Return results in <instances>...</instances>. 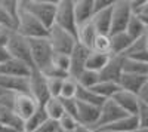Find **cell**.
<instances>
[{
  "label": "cell",
  "mask_w": 148,
  "mask_h": 132,
  "mask_svg": "<svg viewBox=\"0 0 148 132\" xmlns=\"http://www.w3.org/2000/svg\"><path fill=\"white\" fill-rule=\"evenodd\" d=\"M110 58H111V55H108V54H101V52H96V51H90L88 63H86V68L95 71V73H101V71L105 68V65L108 64Z\"/></svg>",
  "instance_id": "25"
},
{
  "label": "cell",
  "mask_w": 148,
  "mask_h": 132,
  "mask_svg": "<svg viewBox=\"0 0 148 132\" xmlns=\"http://www.w3.org/2000/svg\"><path fill=\"white\" fill-rule=\"evenodd\" d=\"M6 94H8V92H6L5 89H2V88H0V98H2L3 95H6ZM10 94H12V92H10Z\"/></svg>",
  "instance_id": "49"
},
{
  "label": "cell",
  "mask_w": 148,
  "mask_h": 132,
  "mask_svg": "<svg viewBox=\"0 0 148 132\" xmlns=\"http://www.w3.org/2000/svg\"><path fill=\"white\" fill-rule=\"evenodd\" d=\"M76 36H77V42H79L80 45H83V46H86V47H89V49H92V47H93V42H95V39H96L98 33H96L93 24H92V21H90V22H88V24L79 25Z\"/></svg>",
  "instance_id": "23"
},
{
  "label": "cell",
  "mask_w": 148,
  "mask_h": 132,
  "mask_svg": "<svg viewBox=\"0 0 148 132\" xmlns=\"http://www.w3.org/2000/svg\"><path fill=\"white\" fill-rule=\"evenodd\" d=\"M30 94L40 105L51 98V94L47 91V79L37 70H34L30 76Z\"/></svg>",
  "instance_id": "10"
},
{
  "label": "cell",
  "mask_w": 148,
  "mask_h": 132,
  "mask_svg": "<svg viewBox=\"0 0 148 132\" xmlns=\"http://www.w3.org/2000/svg\"><path fill=\"white\" fill-rule=\"evenodd\" d=\"M135 116H136V119H138L139 128L148 129V104L141 102L139 104V109H138V113L135 114Z\"/></svg>",
  "instance_id": "38"
},
{
  "label": "cell",
  "mask_w": 148,
  "mask_h": 132,
  "mask_svg": "<svg viewBox=\"0 0 148 132\" xmlns=\"http://www.w3.org/2000/svg\"><path fill=\"white\" fill-rule=\"evenodd\" d=\"M77 91H79L77 80L74 77H71V76H68L62 80V88H61L59 98L61 100H73V98H76Z\"/></svg>",
  "instance_id": "33"
},
{
  "label": "cell",
  "mask_w": 148,
  "mask_h": 132,
  "mask_svg": "<svg viewBox=\"0 0 148 132\" xmlns=\"http://www.w3.org/2000/svg\"><path fill=\"white\" fill-rule=\"evenodd\" d=\"M9 58H10V55H9V52H8V47L0 46V64L5 63L6 59H9Z\"/></svg>",
  "instance_id": "45"
},
{
  "label": "cell",
  "mask_w": 148,
  "mask_h": 132,
  "mask_svg": "<svg viewBox=\"0 0 148 132\" xmlns=\"http://www.w3.org/2000/svg\"><path fill=\"white\" fill-rule=\"evenodd\" d=\"M110 37H111V55L116 56H125L130 45L133 43V40L126 31L110 34Z\"/></svg>",
  "instance_id": "20"
},
{
  "label": "cell",
  "mask_w": 148,
  "mask_h": 132,
  "mask_svg": "<svg viewBox=\"0 0 148 132\" xmlns=\"http://www.w3.org/2000/svg\"><path fill=\"white\" fill-rule=\"evenodd\" d=\"M113 101H114L126 114H133V116L138 113L139 104H141L138 95H135V94H132V92H127V91H123V89H120V91L114 95Z\"/></svg>",
  "instance_id": "14"
},
{
  "label": "cell",
  "mask_w": 148,
  "mask_h": 132,
  "mask_svg": "<svg viewBox=\"0 0 148 132\" xmlns=\"http://www.w3.org/2000/svg\"><path fill=\"white\" fill-rule=\"evenodd\" d=\"M138 98H139V101H141V102L148 104V82L144 85V88L139 91V94H138Z\"/></svg>",
  "instance_id": "44"
},
{
  "label": "cell",
  "mask_w": 148,
  "mask_h": 132,
  "mask_svg": "<svg viewBox=\"0 0 148 132\" xmlns=\"http://www.w3.org/2000/svg\"><path fill=\"white\" fill-rule=\"evenodd\" d=\"M0 125L14 129L15 132L24 131V122L15 114L14 109L8 107V105H3V104H0Z\"/></svg>",
  "instance_id": "21"
},
{
  "label": "cell",
  "mask_w": 148,
  "mask_h": 132,
  "mask_svg": "<svg viewBox=\"0 0 148 132\" xmlns=\"http://www.w3.org/2000/svg\"><path fill=\"white\" fill-rule=\"evenodd\" d=\"M111 9H113V6L99 12H95V15L92 18V24L98 34L111 33Z\"/></svg>",
  "instance_id": "22"
},
{
  "label": "cell",
  "mask_w": 148,
  "mask_h": 132,
  "mask_svg": "<svg viewBox=\"0 0 148 132\" xmlns=\"http://www.w3.org/2000/svg\"><path fill=\"white\" fill-rule=\"evenodd\" d=\"M92 51L111 55V37H110V34H98L95 42H93Z\"/></svg>",
  "instance_id": "34"
},
{
  "label": "cell",
  "mask_w": 148,
  "mask_h": 132,
  "mask_svg": "<svg viewBox=\"0 0 148 132\" xmlns=\"http://www.w3.org/2000/svg\"><path fill=\"white\" fill-rule=\"evenodd\" d=\"M0 27H6L10 30H15V22L12 21V18L8 15V12L5 10V8L0 3Z\"/></svg>",
  "instance_id": "39"
},
{
  "label": "cell",
  "mask_w": 148,
  "mask_h": 132,
  "mask_svg": "<svg viewBox=\"0 0 148 132\" xmlns=\"http://www.w3.org/2000/svg\"><path fill=\"white\" fill-rule=\"evenodd\" d=\"M0 88L12 94H30V79L0 74Z\"/></svg>",
  "instance_id": "17"
},
{
  "label": "cell",
  "mask_w": 148,
  "mask_h": 132,
  "mask_svg": "<svg viewBox=\"0 0 148 132\" xmlns=\"http://www.w3.org/2000/svg\"><path fill=\"white\" fill-rule=\"evenodd\" d=\"M43 109H45L47 117L51 119V120H55V122H58L59 119L65 114L64 104H62V100L61 98H49L43 104Z\"/></svg>",
  "instance_id": "26"
},
{
  "label": "cell",
  "mask_w": 148,
  "mask_h": 132,
  "mask_svg": "<svg viewBox=\"0 0 148 132\" xmlns=\"http://www.w3.org/2000/svg\"><path fill=\"white\" fill-rule=\"evenodd\" d=\"M76 100L80 101V102H86V104H90V105H96V107H101V105L105 102V100H102L95 91L88 89V88H82V86H79Z\"/></svg>",
  "instance_id": "29"
},
{
  "label": "cell",
  "mask_w": 148,
  "mask_h": 132,
  "mask_svg": "<svg viewBox=\"0 0 148 132\" xmlns=\"http://www.w3.org/2000/svg\"><path fill=\"white\" fill-rule=\"evenodd\" d=\"M22 132H25V131H22Z\"/></svg>",
  "instance_id": "52"
},
{
  "label": "cell",
  "mask_w": 148,
  "mask_h": 132,
  "mask_svg": "<svg viewBox=\"0 0 148 132\" xmlns=\"http://www.w3.org/2000/svg\"><path fill=\"white\" fill-rule=\"evenodd\" d=\"M123 73L148 76V63L135 61V59H130V58L125 56V59H123Z\"/></svg>",
  "instance_id": "30"
},
{
  "label": "cell",
  "mask_w": 148,
  "mask_h": 132,
  "mask_svg": "<svg viewBox=\"0 0 148 132\" xmlns=\"http://www.w3.org/2000/svg\"><path fill=\"white\" fill-rule=\"evenodd\" d=\"M126 33L130 36L132 40H138V39H141V37H144V36L148 34V30L145 28V25L142 24V21L139 19V16L133 15L132 19H130L129 24H127Z\"/></svg>",
  "instance_id": "31"
},
{
  "label": "cell",
  "mask_w": 148,
  "mask_h": 132,
  "mask_svg": "<svg viewBox=\"0 0 148 132\" xmlns=\"http://www.w3.org/2000/svg\"><path fill=\"white\" fill-rule=\"evenodd\" d=\"M59 129V125H58V122H55V120H51V119H47V120L42 125V128L37 131V132H56Z\"/></svg>",
  "instance_id": "42"
},
{
  "label": "cell",
  "mask_w": 148,
  "mask_h": 132,
  "mask_svg": "<svg viewBox=\"0 0 148 132\" xmlns=\"http://www.w3.org/2000/svg\"><path fill=\"white\" fill-rule=\"evenodd\" d=\"M76 80H77V83H79V86L92 89L96 83L101 82V77H99V73H95V71L86 68V70H83L82 73L76 77Z\"/></svg>",
  "instance_id": "32"
},
{
  "label": "cell",
  "mask_w": 148,
  "mask_h": 132,
  "mask_svg": "<svg viewBox=\"0 0 148 132\" xmlns=\"http://www.w3.org/2000/svg\"><path fill=\"white\" fill-rule=\"evenodd\" d=\"M47 39H49V42H51L55 54H67V55H70L73 52V49L76 47V45H77L76 36L62 30V28H59V27H56V25H53L51 30H49Z\"/></svg>",
  "instance_id": "5"
},
{
  "label": "cell",
  "mask_w": 148,
  "mask_h": 132,
  "mask_svg": "<svg viewBox=\"0 0 148 132\" xmlns=\"http://www.w3.org/2000/svg\"><path fill=\"white\" fill-rule=\"evenodd\" d=\"M56 132H64V131H62V129H58V131H56Z\"/></svg>",
  "instance_id": "51"
},
{
  "label": "cell",
  "mask_w": 148,
  "mask_h": 132,
  "mask_svg": "<svg viewBox=\"0 0 148 132\" xmlns=\"http://www.w3.org/2000/svg\"><path fill=\"white\" fill-rule=\"evenodd\" d=\"M74 132H96L95 129H92V128H88V126H83V125H80Z\"/></svg>",
  "instance_id": "47"
},
{
  "label": "cell",
  "mask_w": 148,
  "mask_h": 132,
  "mask_svg": "<svg viewBox=\"0 0 148 132\" xmlns=\"http://www.w3.org/2000/svg\"><path fill=\"white\" fill-rule=\"evenodd\" d=\"M92 91H95L102 100L107 101V100H113V97L120 91V86H119V83H114V82L101 80L92 88Z\"/></svg>",
  "instance_id": "28"
},
{
  "label": "cell",
  "mask_w": 148,
  "mask_h": 132,
  "mask_svg": "<svg viewBox=\"0 0 148 132\" xmlns=\"http://www.w3.org/2000/svg\"><path fill=\"white\" fill-rule=\"evenodd\" d=\"M33 71L34 70L28 64L19 61V59H16V58H12V56L9 59H6L5 63L0 64V74H3V76L30 79Z\"/></svg>",
  "instance_id": "11"
},
{
  "label": "cell",
  "mask_w": 148,
  "mask_h": 132,
  "mask_svg": "<svg viewBox=\"0 0 148 132\" xmlns=\"http://www.w3.org/2000/svg\"><path fill=\"white\" fill-rule=\"evenodd\" d=\"M125 116H127V114L123 111L113 100H107L101 105V113H99V120H98V125H96V131L104 129L110 125L116 123L117 120H120V119L125 117Z\"/></svg>",
  "instance_id": "9"
},
{
  "label": "cell",
  "mask_w": 148,
  "mask_h": 132,
  "mask_svg": "<svg viewBox=\"0 0 148 132\" xmlns=\"http://www.w3.org/2000/svg\"><path fill=\"white\" fill-rule=\"evenodd\" d=\"M74 15L79 25L88 24L95 15V0H74Z\"/></svg>",
  "instance_id": "15"
},
{
  "label": "cell",
  "mask_w": 148,
  "mask_h": 132,
  "mask_svg": "<svg viewBox=\"0 0 148 132\" xmlns=\"http://www.w3.org/2000/svg\"><path fill=\"white\" fill-rule=\"evenodd\" d=\"M90 51L92 49H89V47H86L77 42L76 47L70 54V76L71 77L76 79L83 70H86V63H88Z\"/></svg>",
  "instance_id": "12"
},
{
  "label": "cell",
  "mask_w": 148,
  "mask_h": 132,
  "mask_svg": "<svg viewBox=\"0 0 148 132\" xmlns=\"http://www.w3.org/2000/svg\"><path fill=\"white\" fill-rule=\"evenodd\" d=\"M96 132H113V131H108V129H99V131H96Z\"/></svg>",
  "instance_id": "50"
},
{
  "label": "cell",
  "mask_w": 148,
  "mask_h": 132,
  "mask_svg": "<svg viewBox=\"0 0 148 132\" xmlns=\"http://www.w3.org/2000/svg\"><path fill=\"white\" fill-rule=\"evenodd\" d=\"M133 14L130 9L129 0H114L113 9H111V33H121L126 31L127 24L132 19Z\"/></svg>",
  "instance_id": "6"
},
{
  "label": "cell",
  "mask_w": 148,
  "mask_h": 132,
  "mask_svg": "<svg viewBox=\"0 0 148 132\" xmlns=\"http://www.w3.org/2000/svg\"><path fill=\"white\" fill-rule=\"evenodd\" d=\"M123 59H125V56L111 55L108 64L105 65V68L99 73L101 80L119 83V79H120V76L123 74Z\"/></svg>",
  "instance_id": "16"
},
{
  "label": "cell",
  "mask_w": 148,
  "mask_h": 132,
  "mask_svg": "<svg viewBox=\"0 0 148 132\" xmlns=\"http://www.w3.org/2000/svg\"><path fill=\"white\" fill-rule=\"evenodd\" d=\"M47 119L49 117H47V114L43 109V105H40L39 109H37V111L28 119V120L24 122V131L25 132H37Z\"/></svg>",
  "instance_id": "27"
},
{
  "label": "cell",
  "mask_w": 148,
  "mask_h": 132,
  "mask_svg": "<svg viewBox=\"0 0 148 132\" xmlns=\"http://www.w3.org/2000/svg\"><path fill=\"white\" fill-rule=\"evenodd\" d=\"M15 30H10V28H6V27H0V46H8L9 43V39L12 33H14Z\"/></svg>",
  "instance_id": "41"
},
{
  "label": "cell",
  "mask_w": 148,
  "mask_h": 132,
  "mask_svg": "<svg viewBox=\"0 0 148 132\" xmlns=\"http://www.w3.org/2000/svg\"><path fill=\"white\" fill-rule=\"evenodd\" d=\"M30 49H31V58H33L34 70L42 71L52 64L55 51H53V47H52V45H51L47 37L31 39L30 40Z\"/></svg>",
  "instance_id": "3"
},
{
  "label": "cell",
  "mask_w": 148,
  "mask_h": 132,
  "mask_svg": "<svg viewBox=\"0 0 148 132\" xmlns=\"http://www.w3.org/2000/svg\"><path fill=\"white\" fill-rule=\"evenodd\" d=\"M99 113H101V107L90 105L86 102L79 101V110H77V120L80 125L88 126L96 131V125L99 120Z\"/></svg>",
  "instance_id": "13"
},
{
  "label": "cell",
  "mask_w": 148,
  "mask_h": 132,
  "mask_svg": "<svg viewBox=\"0 0 148 132\" xmlns=\"http://www.w3.org/2000/svg\"><path fill=\"white\" fill-rule=\"evenodd\" d=\"M114 5V0H95V12L108 9Z\"/></svg>",
  "instance_id": "43"
},
{
  "label": "cell",
  "mask_w": 148,
  "mask_h": 132,
  "mask_svg": "<svg viewBox=\"0 0 148 132\" xmlns=\"http://www.w3.org/2000/svg\"><path fill=\"white\" fill-rule=\"evenodd\" d=\"M6 47H8V52H9V55L12 58H16V59H19V61L28 64L34 70L33 58H31V49H30V40L28 39H25L24 36H21L16 31H14Z\"/></svg>",
  "instance_id": "7"
},
{
  "label": "cell",
  "mask_w": 148,
  "mask_h": 132,
  "mask_svg": "<svg viewBox=\"0 0 148 132\" xmlns=\"http://www.w3.org/2000/svg\"><path fill=\"white\" fill-rule=\"evenodd\" d=\"M138 15H142V16H148V0H145L141 10H139V14Z\"/></svg>",
  "instance_id": "46"
},
{
  "label": "cell",
  "mask_w": 148,
  "mask_h": 132,
  "mask_svg": "<svg viewBox=\"0 0 148 132\" xmlns=\"http://www.w3.org/2000/svg\"><path fill=\"white\" fill-rule=\"evenodd\" d=\"M62 80L64 79H47V91L51 94V98H59Z\"/></svg>",
  "instance_id": "37"
},
{
  "label": "cell",
  "mask_w": 148,
  "mask_h": 132,
  "mask_svg": "<svg viewBox=\"0 0 148 132\" xmlns=\"http://www.w3.org/2000/svg\"><path fill=\"white\" fill-rule=\"evenodd\" d=\"M64 104V110L67 114H71L74 117H77V110H79V101L76 98L73 100H62Z\"/></svg>",
  "instance_id": "40"
},
{
  "label": "cell",
  "mask_w": 148,
  "mask_h": 132,
  "mask_svg": "<svg viewBox=\"0 0 148 132\" xmlns=\"http://www.w3.org/2000/svg\"><path fill=\"white\" fill-rule=\"evenodd\" d=\"M15 31L18 34L24 36V37L28 39V40L47 37V34H49V30L43 25V24L39 19H36L31 14H28L27 10H24L22 8L19 10V16H18V22H16Z\"/></svg>",
  "instance_id": "2"
},
{
  "label": "cell",
  "mask_w": 148,
  "mask_h": 132,
  "mask_svg": "<svg viewBox=\"0 0 148 132\" xmlns=\"http://www.w3.org/2000/svg\"><path fill=\"white\" fill-rule=\"evenodd\" d=\"M58 125H59V129H62L64 132H74L80 126L77 117H74L71 114H67V113L58 120Z\"/></svg>",
  "instance_id": "35"
},
{
  "label": "cell",
  "mask_w": 148,
  "mask_h": 132,
  "mask_svg": "<svg viewBox=\"0 0 148 132\" xmlns=\"http://www.w3.org/2000/svg\"><path fill=\"white\" fill-rule=\"evenodd\" d=\"M21 8L51 30L55 25L58 0H19Z\"/></svg>",
  "instance_id": "1"
},
{
  "label": "cell",
  "mask_w": 148,
  "mask_h": 132,
  "mask_svg": "<svg viewBox=\"0 0 148 132\" xmlns=\"http://www.w3.org/2000/svg\"><path fill=\"white\" fill-rule=\"evenodd\" d=\"M133 132H148V129H145V128H138L136 131H133Z\"/></svg>",
  "instance_id": "48"
},
{
  "label": "cell",
  "mask_w": 148,
  "mask_h": 132,
  "mask_svg": "<svg viewBox=\"0 0 148 132\" xmlns=\"http://www.w3.org/2000/svg\"><path fill=\"white\" fill-rule=\"evenodd\" d=\"M125 56L135 59V61L148 63V34L138 40H133V43L130 45Z\"/></svg>",
  "instance_id": "19"
},
{
  "label": "cell",
  "mask_w": 148,
  "mask_h": 132,
  "mask_svg": "<svg viewBox=\"0 0 148 132\" xmlns=\"http://www.w3.org/2000/svg\"><path fill=\"white\" fill-rule=\"evenodd\" d=\"M139 128V123H138V119L136 116L133 114H127L125 117H121L120 120H117L116 123L110 125L104 129H108V131H113V132H133Z\"/></svg>",
  "instance_id": "24"
},
{
  "label": "cell",
  "mask_w": 148,
  "mask_h": 132,
  "mask_svg": "<svg viewBox=\"0 0 148 132\" xmlns=\"http://www.w3.org/2000/svg\"><path fill=\"white\" fill-rule=\"evenodd\" d=\"M39 107H40V104L36 101V98L31 94H16L15 102H14V111L22 122L28 120L37 111Z\"/></svg>",
  "instance_id": "8"
},
{
  "label": "cell",
  "mask_w": 148,
  "mask_h": 132,
  "mask_svg": "<svg viewBox=\"0 0 148 132\" xmlns=\"http://www.w3.org/2000/svg\"><path fill=\"white\" fill-rule=\"evenodd\" d=\"M55 25L74 36L77 34V21H76V15H74V0H58Z\"/></svg>",
  "instance_id": "4"
},
{
  "label": "cell",
  "mask_w": 148,
  "mask_h": 132,
  "mask_svg": "<svg viewBox=\"0 0 148 132\" xmlns=\"http://www.w3.org/2000/svg\"><path fill=\"white\" fill-rule=\"evenodd\" d=\"M148 82V76H138V74H129L123 73L119 79V86L123 91L132 92L135 95H138L139 91L144 88V85Z\"/></svg>",
  "instance_id": "18"
},
{
  "label": "cell",
  "mask_w": 148,
  "mask_h": 132,
  "mask_svg": "<svg viewBox=\"0 0 148 132\" xmlns=\"http://www.w3.org/2000/svg\"><path fill=\"white\" fill-rule=\"evenodd\" d=\"M52 65H55L58 70L64 71L70 76V55L67 54H55L52 59Z\"/></svg>",
  "instance_id": "36"
}]
</instances>
